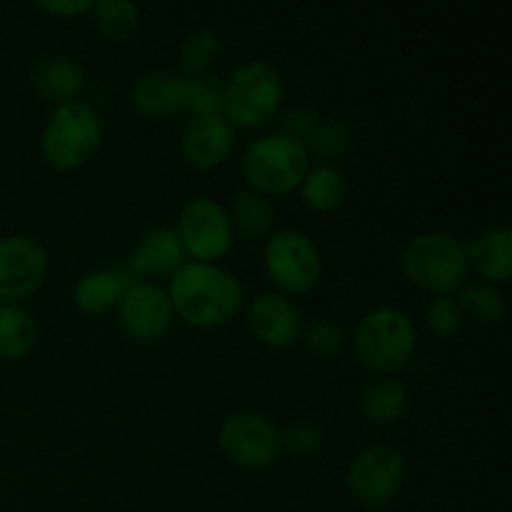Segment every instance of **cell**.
Returning <instances> with one entry per match:
<instances>
[{
	"label": "cell",
	"instance_id": "cell-1",
	"mask_svg": "<svg viewBox=\"0 0 512 512\" xmlns=\"http://www.w3.org/2000/svg\"><path fill=\"white\" fill-rule=\"evenodd\" d=\"M175 318L198 330L228 325L245 305V288L238 275L218 263L188 260L168 280Z\"/></svg>",
	"mask_w": 512,
	"mask_h": 512
},
{
	"label": "cell",
	"instance_id": "cell-2",
	"mask_svg": "<svg viewBox=\"0 0 512 512\" xmlns=\"http://www.w3.org/2000/svg\"><path fill=\"white\" fill-rule=\"evenodd\" d=\"M400 270L410 285L425 293L455 295L468 283V250L458 235L425 230L405 243Z\"/></svg>",
	"mask_w": 512,
	"mask_h": 512
},
{
	"label": "cell",
	"instance_id": "cell-3",
	"mask_svg": "<svg viewBox=\"0 0 512 512\" xmlns=\"http://www.w3.org/2000/svg\"><path fill=\"white\" fill-rule=\"evenodd\" d=\"M105 138V123L85 100L53 105L40 133V155L55 170H78L95 158Z\"/></svg>",
	"mask_w": 512,
	"mask_h": 512
},
{
	"label": "cell",
	"instance_id": "cell-4",
	"mask_svg": "<svg viewBox=\"0 0 512 512\" xmlns=\"http://www.w3.org/2000/svg\"><path fill=\"white\" fill-rule=\"evenodd\" d=\"M310 168L313 163L305 143L280 130L250 140L240 158V170L248 190H255L270 200L298 190Z\"/></svg>",
	"mask_w": 512,
	"mask_h": 512
},
{
	"label": "cell",
	"instance_id": "cell-5",
	"mask_svg": "<svg viewBox=\"0 0 512 512\" xmlns=\"http://www.w3.org/2000/svg\"><path fill=\"white\" fill-rule=\"evenodd\" d=\"M353 348L365 370L375 375H395L413 360L418 350V330L408 313L393 305H380L358 320Z\"/></svg>",
	"mask_w": 512,
	"mask_h": 512
},
{
	"label": "cell",
	"instance_id": "cell-6",
	"mask_svg": "<svg viewBox=\"0 0 512 512\" xmlns=\"http://www.w3.org/2000/svg\"><path fill=\"white\" fill-rule=\"evenodd\" d=\"M285 98V83L280 70L268 60H245L223 83V115L238 128H263Z\"/></svg>",
	"mask_w": 512,
	"mask_h": 512
},
{
	"label": "cell",
	"instance_id": "cell-7",
	"mask_svg": "<svg viewBox=\"0 0 512 512\" xmlns=\"http://www.w3.org/2000/svg\"><path fill=\"white\" fill-rule=\"evenodd\" d=\"M263 268L270 283L283 295H305L320 283L323 255L308 233L285 228L270 233L265 240Z\"/></svg>",
	"mask_w": 512,
	"mask_h": 512
},
{
	"label": "cell",
	"instance_id": "cell-8",
	"mask_svg": "<svg viewBox=\"0 0 512 512\" xmlns=\"http://www.w3.org/2000/svg\"><path fill=\"white\" fill-rule=\"evenodd\" d=\"M175 230L185 255L195 263H218L235 245V228L228 208L208 195L190 198L180 208Z\"/></svg>",
	"mask_w": 512,
	"mask_h": 512
},
{
	"label": "cell",
	"instance_id": "cell-9",
	"mask_svg": "<svg viewBox=\"0 0 512 512\" xmlns=\"http://www.w3.org/2000/svg\"><path fill=\"white\" fill-rule=\"evenodd\" d=\"M408 478L405 455L393 445H368L348 465V493L365 508H385L403 490Z\"/></svg>",
	"mask_w": 512,
	"mask_h": 512
},
{
	"label": "cell",
	"instance_id": "cell-10",
	"mask_svg": "<svg viewBox=\"0 0 512 512\" xmlns=\"http://www.w3.org/2000/svg\"><path fill=\"white\" fill-rule=\"evenodd\" d=\"M218 445L225 458L243 470H265L283 453L280 428L265 415L240 410L220 423Z\"/></svg>",
	"mask_w": 512,
	"mask_h": 512
},
{
	"label": "cell",
	"instance_id": "cell-11",
	"mask_svg": "<svg viewBox=\"0 0 512 512\" xmlns=\"http://www.w3.org/2000/svg\"><path fill=\"white\" fill-rule=\"evenodd\" d=\"M48 250L33 235L13 233L0 238V300L20 303L43 288L48 278Z\"/></svg>",
	"mask_w": 512,
	"mask_h": 512
},
{
	"label": "cell",
	"instance_id": "cell-12",
	"mask_svg": "<svg viewBox=\"0 0 512 512\" xmlns=\"http://www.w3.org/2000/svg\"><path fill=\"white\" fill-rule=\"evenodd\" d=\"M118 320L123 333L140 345L160 343L173 328V305L160 285L135 280L118 303Z\"/></svg>",
	"mask_w": 512,
	"mask_h": 512
},
{
	"label": "cell",
	"instance_id": "cell-13",
	"mask_svg": "<svg viewBox=\"0 0 512 512\" xmlns=\"http://www.w3.org/2000/svg\"><path fill=\"white\" fill-rule=\"evenodd\" d=\"M245 325L260 345L273 350L293 348L303 335V313L283 293H260L245 308Z\"/></svg>",
	"mask_w": 512,
	"mask_h": 512
},
{
	"label": "cell",
	"instance_id": "cell-14",
	"mask_svg": "<svg viewBox=\"0 0 512 512\" xmlns=\"http://www.w3.org/2000/svg\"><path fill=\"white\" fill-rule=\"evenodd\" d=\"M235 128L225 115L190 118L180 133V155L190 168L215 170L233 155Z\"/></svg>",
	"mask_w": 512,
	"mask_h": 512
},
{
	"label": "cell",
	"instance_id": "cell-15",
	"mask_svg": "<svg viewBox=\"0 0 512 512\" xmlns=\"http://www.w3.org/2000/svg\"><path fill=\"white\" fill-rule=\"evenodd\" d=\"M185 263H188V255L180 243L178 230L173 225H153L140 235L135 248L130 250L125 268L133 273V278H140V275L170 278Z\"/></svg>",
	"mask_w": 512,
	"mask_h": 512
},
{
	"label": "cell",
	"instance_id": "cell-16",
	"mask_svg": "<svg viewBox=\"0 0 512 512\" xmlns=\"http://www.w3.org/2000/svg\"><path fill=\"white\" fill-rule=\"evenodd\" d=\"M185 93H188L185 75L170 70H148L133 83L130 100L140 115L163 120L185 113Z\"/></svg>",
	"mask_w": 512,
	"mask_h": 512
},
{
	"label": "cell",
	"instance_id": "cell-17",
	"mask_svg": "<svg viewBox=\"0 0 512 512\" xmlns=\"http://www.w3.org/2000/svg\"><path fill=\"white\" fill-rule=\"evenodd\" d=\"M135 283L133 273L125 265L90 270L80 275L73 288V303L85 315H105L118 308L125 290Z\"/></svg>",
	"mask_w": 512,
	"mask_h": 512
},
{
	"label": "cell",
	"instance_id": "cell-18",
	"mask_svg": "<svg viewBox=\"0 0 512 512\" xmlns=\"http://www.w3.org/2000/svg\"><path fill=\"white\" fill-rule=\"evenodd\" d=\"M85 70L75 58L63 53L43 55L38 63L30 70V88L40 95V98L50 100V103H70L83 95Z\"/></svg>",
	"mask_w": 512,
	"mask_h": 512
},
{
	"label": "cell",
	"instance_id": "cell-19",
	"mask_svg": "<svg viewBox=\"0 0 512 512\" xmlns=\"http://www.w3.org/2000/svg\"><path fill=\"white\" fill-rule=\"evenodd\" d=\"M468 250V268L478 275L483 283L503 285L512 275V230L500 225V228H488L465 243Z\"/></svg>",
	"mask_w": 512,
	"mask_h": 512
},
{
	"label": "cell",
	"instance_id": "cell-20",
	"mask_svg": "<svg viewBox=\"0 0 512 512\" xmlns=\"http://www.w3.org/2000/svg\"><path fill=\"white\" fill-rule=\"evenodd\" d=\"M360 415L375 428H388L403 420L410 408V388L395 375H378L360 393Z\"/></svg>",
	"mask_w": 512,
	"mask_h": 512
},
{
	"label": "cell",
	"instance_id": "cell-21",
	"mask_svg": "<svg viewBox=\"0 0 512 512\" xmlns=\"http://www.w3.org/2000/svg\"><path fill=\"white\" fill-rule=\"evenodd\" d=\"M300 198L315 213H335L345 205L350 195V183L333 163H320L308 170L300 183Z\"/></svg>",
	"mask_w": 512,
	"mask_h": 512
},
{
	"label": "cell",
	"instance_id": "cell-22",
	"mask_svg": "<svg viewBox=\"0 0 512 512\" xmlns=\"http://www.w3.org/2000/svg\"><path fill=\"white\" fill-rule=\"evenodd\" d=\"M38 343V323L20 303L0 305V360H23Z\"/></svg>",
	"mask_w": 512,
	"mask_h": 512
},
{
	"label": "cell",
	"instance_id": "cell-23",
	"mask_svg": "<svg viewBox=\"0 0 512 512\" xmlns=\"http://www.w3.org/2000/svg\"><path fill=\"white\" fill-rule=\"evenodd\" d=\"M228 215L233 220V228H240L245 235H253V238H263V235L273 233L275 218H278L273 200L255 193V190H240L233 203H230Z\"/></svg>",
	"mask_w": 512,
	"mask_h": 512
},
{
	"label": "cell",
	"instance_id": "cell-24",
	"mask_svg": "<svg viewBox=\"0 0 512 512\" xmlns=\"http://www.w3.org/2000/svg\"><path fill=\"white\" fill-rule=\"evenodd\" d=\"M465 318H473L480 325H498L508 315V298L498 285L465 283L455 293Z\"/></svg>",
	"mask_w": 512,
	"mask_h": 512
},
{
	"label": "cell",
	"instance_id": "cell-25",
	"mask_svg": "<svg viewBox=\"0 0 512 512\" xmlns=\"http://www.w3.org/2000/svg\"><path fill=\"white\" fill-rule=\"evenodd\" d=\"M90 13L95 30L110 43H123L140 25V8L133 0H98Z\"/></svg>",
	"mask_w": 512,
	"mask_h": 512
},
{
	"label": "cell",
	"instance_id": "cell-26",
	"mask_svg": "<svg viewBox=\"0 0 512 512\" xmlns=\"http://www.w3.org/2000/svg\"><path fill=\"white\" fill-rule=\"evenodd\" d=\"M220 53V35L213 28H195L180 43V65L190 75H203Z\"/></svg>",
	"mask_w": 512,
	"mask_h": 512
},
{
	"label": "cell",
	"instance_id": "cell-27",
	"mask_svg": "<svg viewBox=\"0 0 512 512\" xmlns=\"http://www.w3.org/2000/svg\"><path fill=\"white\" fill-rule=\"evenodd\" d=\"M353 143V128L343 118L318 120L313 135L308 140V153L318 155L320 160H335L345 153Z\"/></svg>",
	"mask_w": 512,
	"mask_h": 512
},
{
	"label": "cell",
	"instance_id": "cell-28",
	"mask_svg": "<svg viewBox=\"0 0 512 512\" xmlns=\"http://www.w3.org/2000/svg\"><path fill=\"white\" fill-rule=\"evenodd\" d=\"M185 113H190L193 118L223 115V83L208 73L190 75L188 93H185Z\"/></svg>",
	"mask_w": 512,
	"mask_h": 512
},
{
	"label": "cell",
	"instance_id": "cell-29",
	"mask_svg": "<svg viewBox=\"0 0 512 512\" xmlns=\"http://www.w3.org/2000/svg\"><path fill=\"white\" fill-rule=\"evenodd\" d=\"M345 340H348L345 338V330L335 320L328 318H320L315 323L305 325L303 335H300L303 348L318 360H330L340 355V350L345 348Z\"/></svg>",
	"mask_w": 512,
	"mask_h": 512
},
{
	"label": "cell",
	"instance_id": "cell-30",
	"mask_svg": "<svg viewBox=\"0 0 512 512\" xmlns=\"http://www.w3.org/2000/svg\"><path fill=\"white\" fill-rule=\"evenodd\" d=\"M465 313L455 295H435L425 308V325L438 338H453L463 330Z\"/></svg>",
	"mask_w": 512,
	"mask_h": 512
},
{
	"label": "cell",
	"instance_id": "cell-31",
	"mask_svg": "<svg viewBox=\"0 0 512 512\" xmlns=\"http://www.w3.org/2000/svg\"><path fill=\"white\" fill-rule=\"evenodd\" d=\"M323 430L313 420H295L288 428L280 430V443L283 450H288L290 455H298V458H308L315 455L323 448Z\"/></svg>",
	"mask_w": 512,
	"mask_h": 512
},
{
	"label": "cell",
	"instance_id": "cell-32",
	"mask_svg": "<svg viewBox=\"0 0 512 512\" xmlns=\"http://www.w3.org/2000/svg\"><path fill=\"white\" fill-rule=\"evenodd\" d=\"M315 125H318V115H315L313 110L295 108L283 118V128H280V133L300 140V143H305V148H308V140L310 135H313Z\"/></svg>",
	"mask_w": 512,
	"mask_h": 512
},
{
	"label": "cell",
	"instance_id": "cell-33",
	"mask_svg": "<svg viewBox=\"0 0 512 512\" xmlns=\"http://www.w3.org/2000/svg\"><path fill=\"white\" fill-rule=\"evenodd\" d=\"M93 5V0H53V3L43 0V3H35V8L53 18H80V15L90 13Z\"/></svg>",
	"mask_w": 512,
	"mask_h": 512
}]
</instances>
